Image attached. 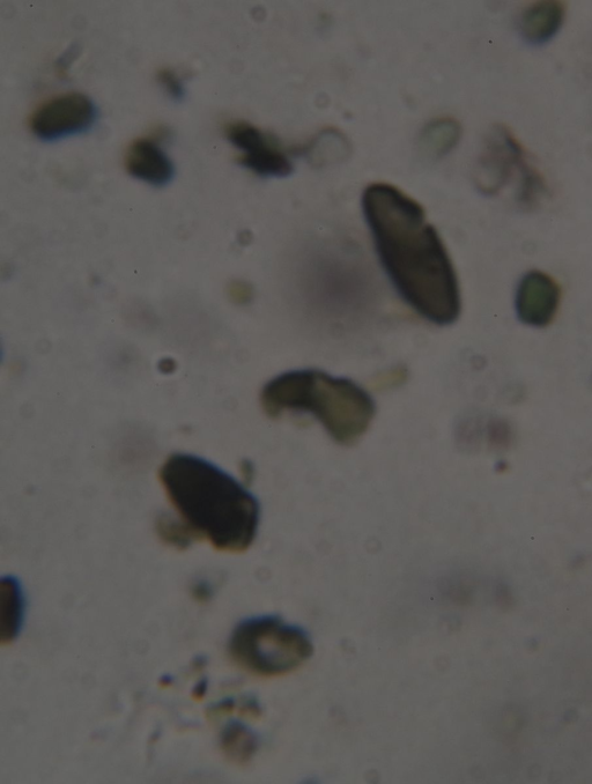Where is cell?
I'll list each match as a JSON object with an SVG mask.
<instances>
[{
	"label": "cell",
	"mask_w": 592,
	"mask_h": 784,
	"mask_svg": "<svg viewBox=\"0 0 592 784\" xmlns=\"http://www.w3.org/2000/svg\"><path fill=\"white\" fill-rule=\"evenodd\" d=\"M159 84L174 100H182L185 95L182 80L172 70H161L158 73Z\"/></svg>",
	"instance_id": "ac0fdd59"
},
{
	"label": "cell",
	"mask_w": 592,
	"mask_h": 784,
	"mask_svg": "<svg viewBox=\"0 0 592 784\" xmlns=\"http://www.w3.org/2000/svg\"><path fill=\"white\" fill-rule=\"evenodd\" d=\"M461 125L453 118H439L421 131L420 151L427 158L439 159L447 155L461 138Z\"/></svg>",
	"instance_id": "7c38bea8"
},
{
	"label": "cell",
	"mask_w": 592,
	"mask_h": 784,
	"mask_svg": "<svg viewBox=\"0 0 592 784\" xmlns=\"http://www.w3.org/2000/svg\"><path fill=\"white\" fill-rule=\"evenodd\" d=\"M351 153V145L344 133L336 129H327L318 133L313 142L307 146L305 155L314 166L324 167L343 161Z\"/></svg>",
	"instance_id": "5bb4252c"
},
{
	"label": "cell",
	"mask_w": 592,
	"mask_h": 784,
	"mask_svg": "<svg viewBox=\"0 0 592 784\" xmlns=\"http://www.w3.org/2000/svg\"><path fill=\"white\" fill-rule=\"evenodd\" d=\"M490 440L494 447L506 449L513 442L512 427L506 421L494 420L490 425Z\"/></svg>",
	"instance_id": "e0dca14e"
},
{
	"label": "cell",
	"mask_w": 592,
	"mask_h": 784,
	"mask_svg": "<svg viewBox=\"0 0 592 784\" xmlns=\"http://www.w3.org/2000/svg\"><path fill=\"white\" fill-rule=\"evenodd\" d=\"M210 594H211V589L210 587H207L206 583L201 582L197 584L195 588V595L197 598L202 599V601H204V599L210 597Z\"/></svg>",
	"instance_id": "ffe728a7"
},
{
	"label": "cell",
	"mask_w": 592,
	"mask_h": 784,
	"mask_svg": "<svg viewBox=\"0 0 592 784\" xmlns=\"http://www.w3.org/2000/svg\"><path fill=\"white\" fill-rule=\"evenodd\" d=\"M207 689H209V683H207L206 679L201 680V682H199L195 686V689H194V697H195V699L199 700V699L204 698L205 694L207 692Z\"/></svg>",
	"instance_id": "44dd1931"
},
{
	"label": "cell",
	"mask_w": 592,
	"mask_h": 784,
	"mask_svg": "<svg viewBox=\"0 0 592 784\" xmlns=\"http://www.w3.org/2000/svg\"><path fill=\"white\" fill-rule=\"evenodd\" d=\"M228 294L235 303H238V305H247L254 297L253 287L244 283V281H234V283L228 287Z\"/></svg>",
	"instance_id": "d6986e66"
},
{
	"label": "cell",
	"mask_w": 592,
	"mask_h": 784,
	"mask_svg": "<svg viewBox=\"0 0 592 784\" xmlns=\"http://www.w3.org/2000/svg\"><path fill=\"white\" fill-rule=\"evenodd\" d=\"M561 299L560 287L542 271H531L518 285L516 312L520 321L530 327L544 328L553 322Z\"/></svg>",
	"instance_id": "ba28073f"
},
{
	"label": "cell",
	"mask_w": 592,
	"mask_h": 784,
	"mask_svg": "<svg viewBox=\"0 0 592 784\" xmlns=\"http://www.w3.org/2000/svg\"><path fill=\"white\" fill-rule=\"evenodd\" d=\"M170 501L198 538L216 549L243 552L257 536L259 504L238 480L189 454L170 456L160 471Z\"/></svg>",
	"instance_id": "7a4b0ae2"
},
{
	"label": "cell",
	"mask_w": 592,
	"mask_h": 784,
	"mask_svg": "<svg viewBox=\"0 0 592 784\" xmlns=\"http://www.w3.org/2000/svg\"><path fill=\"white\" fill-rule=\"evenodd\" d=\"M258 744L255 732L239 721L229 722L221 732L222 752L232 763L238 765L247 764L253 759Z\"/></svg>",
	"instance_id": "4fadbf2b"
},
{
	"label": "cell",
	"mask_w": 592,
	"mask_h": 784,
	"mask_svg": "<svg viewBox=\"0 0 592 784\" xmlns=\"http://www.w3.org/2000/svg\"><path fill=\"white\" fill-rule=\"evenodd\" d=\"M362 210L383 268L407 305L436 325L456 322L460 285L423 206L390 184L374 183L362 195Z\"/></svg>",
	"instance_id": "6da1fadb"
},
{
	"label": "cell",
	"mask_w": 592,
	"mask_h": 784,
	"mask_svg": "<svg viewBox=\"0 0 592 784\" xmlns=\"http://www.w3.org/2000/svg\"><path fill=\"white\" fill-rule=\"evenodd\" d=\"M226 136L242 152L239 164L254 174L284 179L293 173V165L273 137L247 122L229 124Z\"/></svg>",
	"instance_id": "8992f818"
},
{
	"label": "cell",
	"mask_w": 592,
	"mask_h": 784,
	"mask_svg": "<svg viewBox=\"0 0 592 784\" xmlns=\"http://www.w3.org/2000/svg\"><path fill=\"white\" fill-rule=\"evenodd\" d=\"M125 167L132 177L151 184L165 187L173 181L175 167L167 153L155 140L143 138L130 146Z\"/></svg>",
	"instance_id": "9c48e42d"
},
{
	"label": "cell",
	"mask_w": 592,
	"mask_h": 784,
	"mask_svg": "<svg viewBox=\"0 0 592 784\" xmlns=\"http://www.w3.org/2000/svg\"><path fill=\"white\" fill-rule=\"evenodd\" d=\"M263 409L272 418L287 412L312 414L339 445L351 446L375 417V402L357 383L317 369L281 374L262 391Z\"/></svg>",
	"instance_id": "3957f363"
},
{
	"label": "cell",
	"mask_w": 592,
	"mask_h": 784,
	"mask_svg": "<svg viewBox=\"0 0 592 784\" xmlns=\"http://www.w3.org/2000/svg\"><path fill=\"white\" fill-rule=\"evenodd\" d=\"M98 108L88 96L68 93L51 99L36 109L31 129L42 142H57L93 128Z\"/></svg>",
	"instance_id": "5b68a950"
},
{
	"label": "cell",
	"mask_w": 592,
	"mask_h": 784,
	"mask_svg": "<svg viewBox=\"0 0 592 784\" xmlns=\"http://www.w3.org/2000/svg\"><path fill=\"white\" fill-rule=\"evenodd\" d=\"M520 172L521 184L517 195L518 202L525 207L534 206L546 190L543 177L525 161L521 165Z\"/></svg>",
	"instance_id": "2e32d148"
},
{
	"label": "cell",
	"mask_w": 592,
	"mask_h": 784,
	"mask_svg": "<svg viewBox=\"0 0 592 784\" xmlns=\"http://www.w3.org/2000/svg\"><path fill=\"white\" fill-rule=\"evenodd\" d=\"M565 5L554 0L531 5L523 14L521 31L532 43H544L558 33L565 20Z\"/></svg>",
	"instance_id": "30bf717a"
},
{
	"label": "cell",
	"mask_w": 592,
	"mask_h": 784,
	"mask_svg": "<svg viewBox=\"0 0 592 784\" xmlns=\"http://www.w3.org/2000/svg\"><path fill=\"white\" fill-rule=\"evenodd\" d=\"M25 619V596L14 576L0 582V640L3 645L18 638Z\"/></svg>",
	"instance_id": "8fae6325"
},
{
	"label": "cell",
	"mask_w": 592,
	"mask_h": 784,
	"mask_svg": "<svg viewBox=\"0 0 592 784\" xmlns=\"http://www.w3.org/2000/svg\"><path fill=\"white\" fill-rule=\"evenodd\" d=\"M228 653L240 668L261 677L286 675L309 660L314 646L309 634L278 616H256L236 625Z\"/></svg>",
	"instance_id": "277c9868"
},
{
	"label": "cell",
	"mask_w": 592,
	"mask_h": 784,
	"mask_svg": "<svg viewBox=\"0 0 592 784\" xmlns=\"http://www.w3.org/2000/svg\"><path fill=\"white\" fill-rule=\"evenodd\" d=\"M524 160L522 146L512 133L503 127L494 129L477 162V188L485 195L497 194Z\"/></svg>",
	"instance_id": "52a82bcc"
},
{
	"label": "cell",
	"mask_w": 592,
	"mask_h": 784,
	"mask_svg": "<svg viewBox=\"0 0 592 784\" xmlns=\"http://www.w3.org/2000/svg\"><path fill=\"white\" fill-rule=\"evenodd\" d=\"M157 528L160 537L166 543L179 547V549H187L194 539H199L187 523L182 519L177 520L173 516H161Z\"/></svg>",
	"instance_id": "9a60e30c"
}]
</instances>
